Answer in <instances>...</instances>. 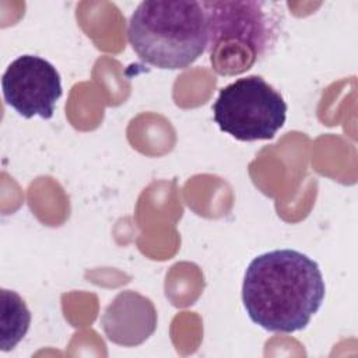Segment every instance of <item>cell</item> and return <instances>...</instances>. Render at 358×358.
Instances as JSON below:
<instances>
[{
	"label": "cell",
	"mask_w": 358,
	"mask_h": 358,
	"mask_svg": "<svg viewBox=\"0 0 358 358\" xmlns=\"http://www.w3.org/2000/svg\"><path fill=\"white\" fill-rule=\"evenodd\" d=\"M324 294L319 264L294 249L256 256L242 284V301L250 320L277 333L305 329L322 306Z\"/></svg>",
	"instance_id": "6da1fadb"
},
{
	"label": "cell",
	"mask_w": 358,
	"mask_h": 358,
	"mask_svg": "<svg viewBox=\"0 0 358 358\" xmlns=\"http://www.w3.org/2000/svg\"><path fill=\"white\" fill-rule=\"evenodd\" d=\"M127 39L145 63L179 70L197 60L208 43L207 17L201 1L148 0L133 11Z\"/></svg>",
	"instance_id": "7a4b0ae2"
},
{
	"label": "cell",
	"mask_w": 358,
	"mask_h": 358,
	"mask_svg": "<svg viewBox=\"0 0 358 358\" xmlns=\"http://www.w3.org/2000/svg\"><path fill=\"white\" fill-rule=\"evenodd\" d=\"M207 17L210 63L221 76L248 71L275 41V15L268 3L201 1Z\"/></svg>",
	"instance_id": "3957f363"
},
{
	"label": "cell",
	"mask_w": 358,
	"mask_h": 358,
	"mask_svg": "<svg viewBox=\"0 0 358 358\" xmlns=\"http://www.w3.org/2000/svg\"><path fill=\"white\" fill-rule=\"evenodd\" d=\"M214 122L239 141L271 140L284 126L287 103L260 76L225 85L213 105Z\"/></svg>",
	"instance_id": "277c9868"
},
{
	"label": "cell",
	"mask_w": 358,
	"mask_h": 358,
	"mask_svg": "<svg viewBox=\"0 0 358 358\" xmlns=\"http://www.w3.org/2000/svg\"><path fill=\"white\" fill-rule=\"evenodd\" d=\"M4 101L25 119H50L63 94L60 74L48 60L22 55L11 62L1 77Z\"/></svg>",
	"instance_id": "5b68a950"
},
{
	"label": "cell",
	"mask_w": 358,
	"mask_h": 358,
	"mask_svg": "<svg viewBox=\"0 0 358 358\" xmlns=\"http://www.w3.org/2000/svg\"><path fill=\"white\" fill-rule=\"evenodd\" d=\"M101 322L109 340L136 345L154 331L157 313L150 299L133 291H124L106 308Z\"/></svg>",
	"instance_id": "8992f818"
},
{
	"label": "cell",
	"mask_w": 358,
	"mask_h": 358,
	"mask_svg": "<svg viewBox=\"0 0 358 358\" xmlns=\"http://www.w3.org/2000/svg\"><path fill=\"white\" fill-rule=\"evenodd\" d=\"M31 313L22 298L8 289H1V350H13L27 334Z\"/></svg>",
	"instance_id": "52a82bcc"
}]
</instances>
